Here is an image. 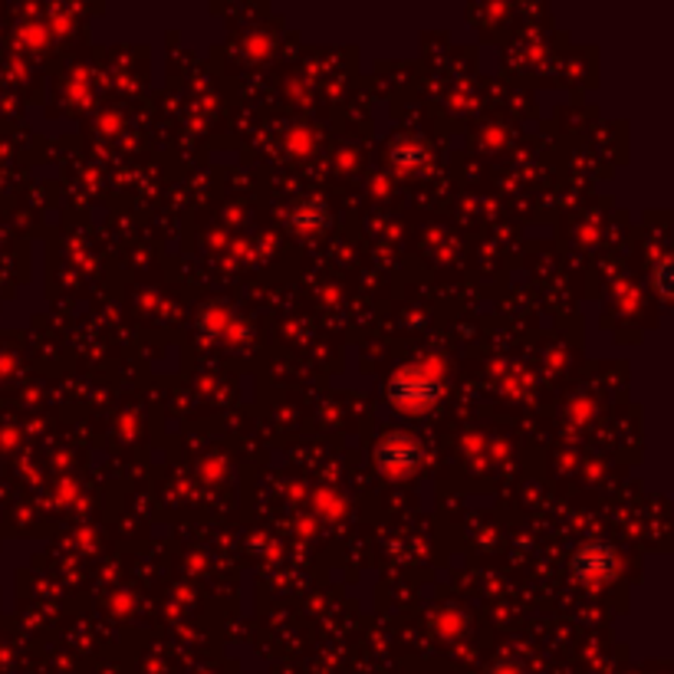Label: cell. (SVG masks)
I'll return each instance as SVG.
<instances>
[{"instance_id":"obj_1","label":"cell","mask_w":674,"mask_h":674,"mask_svg":"<svg viewBox=\"0 0 674 674\" xmlns=\"http://www.w3.org/2000/svg\"><path fill=\"white\" fill-rule=\"evenodd\" d=\"M389 399L402 412H425L442 399V382L425 369H402L389 385Z\"/></svg>"},{"instance_id":"obj_2","label":"cell","mask_w":674,"mask_h":674,"mask_svg":"<svg viewBox=\"0 0 674 674\" xmlns=\"http://www.w3.org/2000/svg\"><path fill=\"white\" fill-rule=\"evenodd\" d=\"M569 569L576 573L579 583H589V586L609 583L616 576V569H619V556H616V550L609 543H583L573 553Z\"/></svg>"},{"instance_id":"obj_4","label":"cell","mask_w":674,"mask_h":674,"mask_svg":"<svg viewBox=\"0 0 674 674\" xmlns=\"http://www.w3.org/2000/svg\"><path fill=\"white\" fill-rule=\"evenodd\" d=\"M316 208L309 205V208H300L296 211V227H306V230H313V227H323L326 225V215L319 211V215H313Z\"/></svg>"},{"instance_id":"obj_3","label":"cell","mask_w":674,"mask_h":674,"mask_svg":"<svg viewBox=\"0 0 674 674\" xmlns=\"http://www.w3.org/2000/svg\"><path fill=\"white\" fill-rule=\"evenodd\" d=\"M376 460H379L385 470H392V474H405V470L415 467V460H418V445L409 442V438H389V442L379 445Z\"/></svg>"}]
</instances>
